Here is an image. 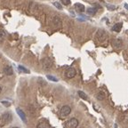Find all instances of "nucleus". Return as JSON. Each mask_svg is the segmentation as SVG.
<instances>
[{
  "label": "nucleus",
  "mask_w": 128,
  "mask_h": 128,
  "mask_svg": "<svg viewBox=\"0 0 128 128\" xmlns=\"http://www.w3.org/2000/svg\"><path fill=\"white\" fill-rule=\"evenodd\" d=\"M37 128H50V124L46 120H42L38 123Z\"/></svg>",
  "instance_id": "9d476101"
},
{
  "label": "nucleus",
  "mask_w": 128,
  "mask_h": 128,
  "mask_svg": "<svg viewBox=\"0 0 128 128\" xmlns=\"http://www.w3.org/2000/svg\"><path fill=\"white\" fill-rule=\"evenodd\" d=\"M5 36H6V32L3 29H0V41L4 40Z\"/></svg>",
  "instance_id": "f3484780"
},
{
  "label": "nucleus",
  "mask_w": 128,
  "mask_h": 128,
  "mask_svg": "<svg viewBox=\"0 0 128 128\" xmlns=\"http://www.w3.org/2000/svg\"><path fill=\"white\" fill-rule=\"evenodd\" d=\"M16 112H17V114H18L19 116H20V117H21V119H22L24 123H27L28 121H27V117H26L25 113L23 112V110H21L20 108H16Z\"/></svg>",
  "instance_id": "423d86ee"
},
{
  "label": "nucleus",
  "mask_w": 128,
  "mask_h": 128,
  "mask_svg": "<svg viewBox=\"0 0 128 128\" xmlns=\"http://www.w3.org/2000/svg\"><path fill=\"white\" fill-rule=\"evenodd\" d=\"M4 72L5 73V75H7V76H12V75L13 74V68H12L11 66H6V67H4Z\"/></svg>",
  "instance_id": "f8f14e48"
},
{
  "label": "nucleus",
  "mask_w": 128,
  "mask_h": 128,
  "mask_svg": "<svg viewBox=\"0 0 128 128\" xmlns=\"http://www.w3.org/2000/svg\"><path fill=\"white\" fill-rule=\"evenodd\" d=\"M70 113H71V108H70V106H68V105L63 106L62 109H61V110H60V115H61L62 117H68Z\"/></svg>",
  "instance_id": "f03ea898"
},
{
  "label": "nucleus",
  "mask_w": 128,
  "mask_h": 128,
  "mask_svg": "<svg viewBox=\"0 0 128 128\" xmlns=\"http://www.w3.org/2000/svg\"><path fill=\"white\" fill-rule=\"evenodd\" d=\"M106 98V94H105V93L102 91H100L97 94H96V99L98 100V101H103V100H105Z\"/></svg>",
  "instance_id": "9b49d317"
},
{
  "label": "nucleus",
  "mask_w": 128,
  "mask_h": 128,
  "mask_svg": "<svg viewBox=\"0 0 128 128\" xmlns=\"http://www.w3.org/2000/svg\"><path fill=\"white\" fill-rule=\"evenodd\" d=\"M66 125L68 128H77L78 126V120L75 117H72L67 122Z\"/></svg>",
  "instance_id": "7ed1b4c3"
},
{
  "label": "nucleus",
  "mask_w": 128,
  "mask_h": 128,
  "mask_svg": "<svg viewBox=\"0 0 128 128\" xmlns=\"http://www.w3.org/2000/svg\"><path fill=\"white\" fill-rule=\"evenodd\" d=\"M42 66L44 70H50L53 67V61L49 57H45L42 60Z\"/></svg>",
  "instance_id": "f257e3e1"
},
{
  "label": "nucleus",
  "mask_w": 128,
  "mask_h": 128,
  "mask_svg": "<svg viewBox=\"0 0 128 128\" xmlns=\"http://www.w3.org/2000/svg\"><path fill=\"white\" fill-rule=\"evenodd\" d=\"M78 95H79V97L80 98H82L83 100H87L88 99V96H87V94L85 93H84L83 91H78Z\"/></svg>",
  "instance_id": "dca6fc26"
},
{
  "label": "nucleus",
  "mask_w": 128,
  "mask_h": 128,
  "mask_svg": "<svg viewBox=\"0 0 128 128\" xmlns=\"http://www.w3.org/2000/svg\"><path fill=\"white\" fill-rule=\"evenodd\" d=\"M76 74H77V71L76 70L74 69V68H69L66 71V77L68 78H73L75 76H76Z\"/></svg>",
  "instance_id": "39448f33"
},
{
  "label": "nucleus",
  "mask_w": 128,
  "mask_h": 128,
  "mask_svg": "<svg viewBox=\"0 0 128 128\" xmlns=\"http://www.w3.org/2000/svg\"><path fill=\"white\" fill-rule=\"evenodd\" d=\"M19 69L22 70V71H23V72H25V73H29V70H28L26 68H24V67H22V66H19Z\"/></svg>",
  "instance_id": "aec40b11"
},
{
  "label": "nucleus",
  "mask_w": 128,
  "mask_h": 128,
  "mask_svg": "<svg viewBox=\"0 0 128 128\" xmlns=\"http://www.w3.org/2000/svg\"><path fill=\"white\" fill-rule=\"evenodd\" d=\"M53 25L55 27H57V28H60V27H62V20L61 18L59 17V16H54L53 19Z\"/></svg>",
  "instance_id": "1a4fd4ad"
},
{
  "label": "nucleus",
  "mask_w": 128,
  "mask_h": 128,
  "mask_svg": "<svg viewBox=\"0 0 128 128\" xmlns=\"http://www.w3.org/2000/svg\"><path fill=\"white\" fill-rule=\"evenodd\" d=\"M2 104H4V106H5V107L10 106V102H4V101H3V102H2Z\"/></svg>",
  "instance_id": "4be33fe9"
},
{
  "label": "nucleus",
  "mask_w": 128,
  "mask_h": 128,
  "mask_svg": "<svg viewBox=\"0 0 128 128\" xmlns=\"http://www.w3.org/2000/svg\"><path fill=\"white\" fill-rule=\"evenodd\" d=\"M75 7L77 9L78 12H80V13H83V12L85 11V8H84V4H80V3H77V4H75Z\"/></svg>",
  "instance_id": "4468645a"
},
{
  "label": "nucleus",
  "mask_w": 128,
  "mask_h": 128,
  "mask_svg": "<svg viewBox=\"0 0 128 128\" xmlns=\"http://www.w3.org/2000/svg\"><path fill=\"white\" fill-rule=\"evenodd\" d=\"M108 7H110L109 9L110 10H115V6H112V5H107Z\"/></svg>",
  "instance_id": "5701e85b"
},
{
  "label": "nucleus",
  "mask_w": 128,
  "mask_h": 128,
  "mask_svg": "<svg viewBox=\"0 0 128 128\" xmlns=\"http://www.w3.org/2000/svg\"><path fill=\"white\" fill-rule=\"evenodd\" d=\"M46 77H47V78L49 79V80H51V81H53V82H57V81H58V79H57L56 77H53V76H51V75H47Z\"/></svg>",
  "instance_id": "a211bd4d"
},
{
  "label": "nucleus",
  "mask_w": 128,
  "mask_h": 128,
  "mask_svg": "<svg viewBox=\"0 0 128 128\" xmlns=\"http://www.w3.org/2000/svg\"><path fill=\"white\" fill-rule=\"evenodd\" d=\"M62 1V3L64 5H69V4H70V0H61Z\"/></svg>",
  "instance_id": "412c9836"
},
{
  "label": "nucleus",
  "mask_w": 128,
  "mask_h": 128,
  "mask_svg": "<svg viewBox=\"0 0 128 128\" xmlns=\"http://www.w3.org/2000/svg\"><path fill=\"white\" fill-rule=\"evenodd\" d=\"M1 118H2V120L4 121L5 123H10L12 121V119H13V116H12L11 113H4L2 115Z\"/></svg>",
  "instance_id": "0eeeda50"
},
{
  "label": "nucleus",
  "mask_w": 128,
  "mask_h": 128,
  "mask_svg": "<svg viewBox=\"0 0 128 128\" xmlns=\"http://www.w3.org/2000/svg\"><path fill=\"white\" fill-rule=\"evenodd\" d=\"M11 128H19V127H11Z\"/></svg>",
  "instance_id": "393cba45"
},
{
  "label": "nucleus",
  "mask_w": 128,
  "mask_h": 128,
  "mask_svg": "<svg viewBox=\"0 0 128 128\" xmlns=\"http://www.w3.org/2000/svg\"><path fill=\"white\" fill-rule=\"evenodd\" d=\"M112 45H113V47L117 48V49H119V48L122 47V45H123V41L121 40V39H115V40L112 41Z\"/></svg>",
  "instance_id": "6e6552de"
},
{
  "label": "nucleus",
  "mask_w": 128,
  "mask_h": 128,
  "mask_svg": "<svg viewBox=\"0 0 128 128\" xmlns=\"http://www.w3.org/2000/svg\"><path fill=\"white\" fill-rule=\"evenodd\" d=\"M96 38L101 42H102L107 38V33L103 29H99L96 33Z\"/></svg>",
  "instance_id": "20e7f679"
},
{
  "label": "nucleus",
  "mask_w": 128,
  "mask_h": 128,
  "mask_svg": "<svg viewBox=\"0 0 128 128\" xmlns=\"http://www.w3.org/2000/svg\"><path fill=\"white\" fill-rule=\"evenodd\" d=\"M53 5H54L56 8H58L59 10H62V4H60V3H58V2H54V3H53Z\"/></svg>",
  "instance_id": "6ab92c4d"
},
{
  "label": "nucleus",
  "mask_w": 128,
  "mask_h": 128,
  "mask_svg": "<svg viewBox=\"0 0 128 128\" xmlns=\"http://www.w3.org/2000/svg\"><path fill=\"white\" fill-rule=\"evenodd\" d=\"M122 26H123V24H122L121 22L116 23V24L113 26V28H112V30H113V31H116V32H120L121 29H122Z\"/></svg>",
  "instance_id": "ddd939ff"
},
{
  "label": "nucleus",
  "mask_w": 128,
  "mask_h": 128,
  "mask_svg": "<svg viewBox=\"0 0 128 128\" xmlns=\"http://www.w3.org/2000/svg\"><path fill=\"white\" fill-rule=\"evenodd\" d=\"M1 92H2V88H1V86H0V93H1Z\"/></svg>",
  "instance_id": "b1692460"
},
{
  "label": "nucleus",
  "mask_w": 128,
  "mask_h": 128,
  "mask_svg": "<svg viewBox=\"0 0 128 128\" xmlns=\"http://www.w3.org/2000/svg\"><path fill=\"white\" fill-rule=\"evenodd\" d=\"M97 12V8L95 7H89L86 9V13L90 15H94Z\"/></svg>",
  "instance_id": "2eb2a0df"
}]
</instances>
